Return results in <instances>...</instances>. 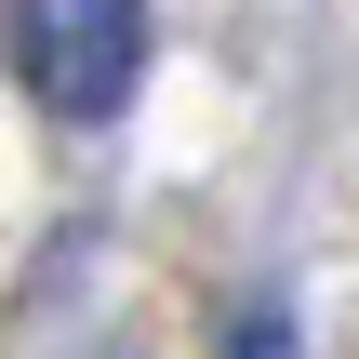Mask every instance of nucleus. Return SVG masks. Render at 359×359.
Wrapping results in <instances>:
<instances>
[{"label": "nucleus", "mask_w": 359, "mask_h": 359, "mask_svg": "<svg viewBox=\"0 0 359 359\" xmlns=\"http://www.w3.org/2000/svg\"><path fill=\"white\" fill-rule=\"evenodd\" d=\"M226 359H306L293 306H240V320H226Z\"/></svg>", "instance_id": "obj_2"}, {"label": "nucleus", "mask_w": 359, "mask_h": 359, "mask_svg": "<svg viewBox=\"0 0 359 359\" xmlns=\"http://www.w3.org/2000/svg\"><path fill=\"white\" fill-rule=\"evenodd\" d=\"M13 67L67 133H93L147 80V0H13Z\"/></svg>", "instance_id": "obj_1"}]
</instances>
